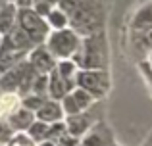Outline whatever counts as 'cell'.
<instances>
[{"instance_id": "e0dca14e", "label": "cell", "mask_w": 152, "mask_h": 146, "mask_svg": "<svg viewBox=\"0 0 152 146\" xmlns=\"http://www.w3.org/2000/svg\"><path fill=\"white\" fill-rule=\"evenodd\" d=\"M133 27H137L139 31H148L152 27V6L150 4H146L145 8L139 10V14L135 15Z\"/></svg>"}, {"instance_id": "30bf717a", "label": "cell", "mask_w": 152, "mask_h": 146, "mask_svg": "<svg viewBox=\"0 0 152 146\" xmlns=\"http://www.w3.org/2000/svg\"><path fill=\"white\" fill-rule=\"evenodd\" d=\"M89 110L83 112V113H77V115H69L66 119V131H67V135H71L73 139H79V137L87 135V133L93 129L94 117L89 113Z\"/></svg>"}, {"instance_id": "277c9868", "label": "cell", "mask_w": 152, "mask_h": 146, "mask_svg": "<svg viewBox=\"0 0 152 146\" xmlns=\"http://www.w3.org/2000/svg\"><path fill=\"white\" fill-rule=\"evenodd\" d=\"M15 25L25 33V37L31 41V44H33L35 48L45 44V41L50 35V27H48V23H46V19L41 17L33 8H18Z\"/></svg>"}, {"instance_id": "d4e9b609", "label": "cell", "mask_w": 152, "mask_h": 146, "mask_svg": "<svg viewBox=\"0 0 152 146\" xmlns=\"http://www.w3.org/2000/svg\"><path fill=\"white\" fill-rule=\"evenodd\" d=\"M110 146H114V144H110Z\"/></svg>"}, {"instance_id": "7c38bea8", "label": "cell", "mask_w": 152, "mask_h": 146, "mask_svg": "<svg viewBox=\"0 0 152 146\" xmlns=\"http://www.w3.org/2000/svg\"><path fill=\"white\" fill-rule=\"evenodd\" d=\"M6 123L10 125V129L14 131V135L15 133H27V129L35 123V113L29 112V110H25L21 106V108H19Z\"/></svg>"}, {"instance_id": "ba28073f", "label": "cell", "mask_w": 152, "mask_h": 146, "mask_svg": "<svg viewBox=\"0 0 152 146\" xmlns=\"http://www.w3.org/2000/svg\"><path fill=\"white\" fill-rule=\"evenodd\" d=\"M77 77V75H75ZM75 77L62 75L54 68V71L48 75V98L56 102H62L71 90L75 89Z\"/></svg>"}, {"instance_id": "5bb4252c", "label": "cell", "mask_w": 152, "mask_h": 146, "mask_svg": "<svg viewBox=\"0 0 152 146\" xmlns=\"http://www.w3.org/2000/svg\"><path fill=\"white\" fill-rule=\"evenodd\" d=\"M15 19H18V6L14 2H6L0 10V35L6 37L15 25Z\"/></svg>"}, {"instance_id": "52a82bcc", "label": "cell", "mask_w": 152, "mask_h": 146, "mask_svg": "<svg viewBox=\"0 0 152 146\" xmlns=\"http://www.w3.org/2000/svg\"><path fill=\"white\" fill-rule=\"evenodd\" d=\"M94 102L96 100H94L89 92H85L83 89H77V86H75L60 104H62V108H64V113L69 117V115H77V113L87 112L89 108L94 106Z\"/></svg>"}, {"instance_id": "3957f363", "label": "cell", "mask_w": 152, "mask_h": 146, "mask_svg": "<svg viewBox=\"0 0 152 146\" xmlns=\"http://www.w3.org/2000/svg\"><path fill=\"white\" fill-rule=\"evenodd\" d=\"M37 77L39 73L33 69V65L23 60L12 69H8L6 73L0 75V90L2 92H15L19 96H23L25 92L29 94Z\"/></svg>"}, {"instance_id": "9c48e42d", "label": "cell", "mask_w": 152, "mask_h": 146, "mask_svg": "<svg viewBox=\"0 0 152 146\" xmlns=\"http://www.w3.org/2000/svg\"><path fill=\"white\" fill-rule=\"evenodd\" d=\"M27 62L33 65V69L39 75H50L52 71H54L56 64H58V62L54 60V56L46 50L45 44H41V46H37V48L31 50L29 52V60Z\"/></svg>"}, {"instance_id": "7402d4cb", "label": "cell", "mask_w": 152, "mask_h": 146, "mask_svg": "<svg viewBox=\"0 0 152 146\" xmlns=\"http://www.w3.org/2000/svg\"><path fill=\"white\" fill-rule=\"evenodd\" d=\"M6 2H8V0H0V10H2V6H4Z\"/></svg>"}, {"instance_id": "2e32d148", "label": "cell", "mask_w": 152, "mask_h": 146, "mask_svg": "<svg viewBox=\"0 0 152 146\" xmlns=\"http://www.w3.org/2000/svg\"><path fill=\"white\" fill-rule=\"evenodd\" d=\"M45 19H46V23H48V27H50V29H54V31H62V29H67V27H69L66 14H64L58 6H56Z\"/></svg>"}, {"instance_id": "cb8c5ba5", "label": "cell", "mask_w": 152, "mask_h": 146, "mask_svg": "<svg viewBox=\"0 0 152 146\" xmlns=\"http://www.w3.org/2000/svg\"><path fill=\"white\" fill-rule=\"evenodd\" d=\"M0 94H2V90H0Z\"/></svg>"}, {"instance_id": "7a4b0ae2", "label": "cell", "mask_w": 152, "mask_h": 146, "mask_svg": "<svg viewBox=\"0 0 152 146\" xmlns=\"http://www.w3.org/2000/svg\"><path fill=\"white\" fill-rule=\"evenodd\" d=\"M108 58V46H106V35L102 31L89 37L81 38L79 50L71 58L79 69H104Z\"/></svg>"}, {"instance_id": "ac0fdd59", "label": "cell", "mask_w": 152, "mask_h": 146, "mask_svg": "<svg viewBox=\"0 0 152 146\" xmlns=\"http://www.w3.org/2000/svg\"><path fill=\"white\" fill-rule=\"evenodd\" d=\"M6 146H37V144H35L33 140L25 135V133H15Z\"/></svg>"}, {"instance_id": "9a60e30c", "label": "cell", "mask_w": 152, "mask_h": 146, "mask_svg": "<svg viewBox=\"0 0 152 146\" xmlns=\"http://www.w3.org/2000/svg\"><path fill=\"white\" fill-rule=\"evenodd\" d=\"M25 135L29 137L35 144H41V142H45V140L50 139V125H46V123H42V121L35 119V123L27 129Z\"/></svg>"}, {"instance_id": "603a6c76", "label": "cell", "mask_w": 152, "mask_h": 146, "mask_svg": "<svg viewBox=\"0 0 152 146\" xmlns=\"http://www.w3.org/2000/svg\"><path fill=\"white\" fill-rule=\"evenodd\" d=\"M0 44H2V35H0Z\"/></svg>"}, {"instance_id": "4fadbf2b", "label": "cell", "mask_w": 152, "mask_h": 146, "mask_svg": "<svg viewBox=\"0 0 152 146\" xmlns=\"http://www.w3.org/2000/svg\"><path fill=\"white\" fill-rule=\"evenodd\" d=\"M21 108V96L15 92L0 94V121H8L18 110Z\"/></svg>"}, {"instance_id": "8fae6325", "label": "cell", "mask_w": 152, "mask_h": 146, "mask_svg": "<svg viewBox=\"0 0 152 146\" xmlns=\"http://www.w3.org/2000/svg\"><path fill=\"white\" fill-rule=\"evenodd\" d=\"M66 117L64 113V108L60 102L56 100H45V104L35 112V119L37 121H42L46 125H54V123H62V119Z\"/></svg>"}, {"instance_id": "ffe728a7", "label": "cell", "mask_w": 152, "mask_h": 146, "mask_svg": "<svg viewBox=\"0 0 152 146\" xmlns=\"http://www.w3.org/2000/svg\"><path fill=\"white\" fill-rule=\"evenodd\" d=\"M37 2H46V4H50V6H58L60 0H37Z\"/></svg>"}, {"instance_id": "d6986e66", "label": "cell", "mask_w": 152, "mask_h": 146, "mask_svg": "<svg viewBox=\"0 0 152 146\" xmlns=\"http://www.w3.org/2000/svg\"><path fill=\"white\" fill-rule=\"evenodd\" d=\"M12 137H14V131L10 129V125L6 121H0V142H10Z\"/></svg>"}, {"instance_id": "6da1fadb", "label": "cell", "mask_w": 152, "mask_h": 146, "mask_svg": "<svg viewBox=\"0 0 152 146\" xmlns=\"http://www.w3.org/2000/svg\"><path fill=\"white\" fill-rule=\"evenodd\" d=\"M58 8L66 14L71 31L77 35H94L102 31L104 14L98 2L94 0H60Z\"/></svg>"}, {"instance_id": "5b68a950", "label": "cell", "mask_w": 152, "mask_h": 146, "mask_svg": "<svg viewBox=\"0 0 152 146\" xmlns=\"http://www.w3.org/2000/svg\"><path fill=\"white\" fill-rule=\"evenodd\" d=\"M81 44V37L71 29H62V31H52L48 38L45 41L46 50L54 56L56 62L71 60L75 56V52L79 50Z\"/></svg>"}, {"instance_id": "44dd1931", "label": "cell", "mask_w": 152, "mask_h": 146, "mask_svg": "<svg viewBox=\"0 0 152 146\" xmlns=\"http://www.w3.org/2000/svg\"><path fill=\"white\" fill-rule=\"evenodd\" d=\"M37 146H56V142H52V140H45V142H41Z\"/></svg>"}, {"instance_id": "8992f818", "label": "cell", "mask_w": 152, "mask_h": 146, "mask_svg": "<svg viewBox=\"0 0 152 146\" xmlns=\"http://www.w3.org/2000/svg\"><path fill=\"white\" fill-rule=\"evenodd\" d=\"M75 86L89 92L94 100H100L110 89V79L104 69H79L75 77Z\"/></svg>"}]
</instances>
